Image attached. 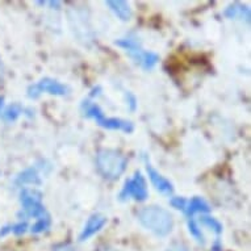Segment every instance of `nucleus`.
<instances>
[{
  "instance_id": "aec40b11",
  "label": "nucleus",
  "mask_w": 251,
  "mask_h": 251,
  "mask_svg": "<svg viewBox=\"0 0 251 251\" xmlns=\"http://www.w3.org/2000/svg\"><path fill=\"white\" fill-rule=\"evenodd\" d=\"M53 251H78L74 246H70V245H62V246L55 247Z\"/></svg>"
},
{
  "instance_id": "6ab92c4d",
  "label": "nucleus",
  "mask_w": 251,
  "mask_h": 251,
  "mask_svg": "<svg viewBox=\"0 0 251 251\" xmlns=\"http://www.w3.org/2000/svg\"><path fill=\"white\" fill-rule=\"evenodd\" d=\"M26 229H28V224L26 223H20V224H17V225L11 226V231L17 235L24 234L25 231H26Z\"/></svg>"
},
{
  "instance_id": "9b49d317",
  "label": "nucleus",
  "mask_w": 251,
  "mask_h": 251,
  "mask_svg": "<svg viewBox=\"0 0 251 251\" xmlns=\"http://www.w3.org/2000/svg\"><path fill=\"white\" fill-rule=\"evenodd\" d=\"M210 208L209 205L206 204V201L204 199L201 198H194L191 199L190 201L187 202V208H185V214H187V217L191 218L194 217L195 213H206V212H209Z\"/></svg>"
},
{
  "instance_id": "dca6fc26",
  "label": "nucleus",
  "mask_w": 251,
  "mask_h": 251,
  "mask_svg": "<svg viewBox=\"0 0 251 251\" xmlns=\"http://www.w3.org/2000/svg\"><path fill=\"white\" fill-rule=\"evenodd\" d=\"M188 230H190V233L192 235H194L195 238H196V241L200 243H205V238H204V234L201 233V230L199 229L198 224L195 223L194 217L188 218Z\"/></svg>"
},
{
  "instance_id": "7ed1b4c3",
  "label": "nucleus",
  "mask_w": 251,
  "mask_h": 251,
  "mask_svg": "<svg viewBox=\"0 0 251 251\" xmlns=\"http://www.w3.org/2000/svg\"><path fill=\"white\" fill-rule=\"evenodd\" d=\"M83 112L87 117L94 119L100 126L111 130H123L125 133H132L134 130V125L130 121L121 119H115V117H105L103 111L100 109L99 105H96L90 101L83 103Z\"/></svg>"
},
{
  "instance_id": "ddd939ff",
  "label": "nucleus",
  "mask_w": 251,
  "mask_h": 251,
  "mask_svg": "<svg viewBox=\"0 0 251 251\" xmlns=\"http://www.w3.org/2000/svg\"><path fill=\"white\" fill-rule=\"evenodd\" d=\"M17 184H41V180H40V176H38L37 171L34 169H28L23 171V173L17 176L16 179Z\"/></svg>"
},
{
  "instance_id": "20e7f679",
  "label": "nucleus",
  "mask_w": 251,
  "mask_h": 251,
  "mask_svg": "<svg viewBox=\"0 0 251 251\" xmlns=\"http://www.w3.org/2000/svg\"><path fill=\"white\" fill-rule=\"evenodd\" d=\"M119 198L123 201L128 200V199H134L136 201H145L149 198L146 180H145V177L142 176V174L140 171H137L134 174V176L125 181Z\"/></svg>"
},
{
  "instance_id": "4468645a",
  "label": "nucleus",
  "mask_w": 251,
  "mask_h": 251,
  "mask_svg": "<svg viewBox=\"0 0 251 251\" xmlns=\"http://www.w3.org/2000/svg\"><path fill=\"white\" fill-rule=\"evenodd\" d=\"M21 113H23V107H21L20 104L13 103L4 111V113H3V120L7 121V123H12Z\"/></svg>"
},
{
  "instance_id": "423d86ee",
  "label": "nucleus",
  "mask_w": 251,
  "mask_h": 251,
  "mask_svg": "<svg viewBox=\"0 0 251 251\" xmlns=\"http://www.w3.org/2000/svg\"><path fill=\"white\" fill-rule=\"evenodd\" d=\"M21 205H23V209H24L25 214L26 216H30V217L42 218L46 217L48 213H46L45 206L41 204V200L40 198H37L36 195L32 194L30 191L24 190L21 192Z\"/></svg>"
},
{
  "instance_id": "4be33fe9",
  "label": "nucleus",
  "mask_w": 251,
  "mask_h": 251,
  "mask_svg": "<svg viewBox=\"0 0 251 251\" xmlns=\"http://www.w3.org/2000/svg\"><path fill=\"white\" fill-rule=\"evenodd\" d=\"M3 103H4V99H3V96H0V111H1V107H3Z\"/></svg>"
},
{
  "instance_id": "f03ea898",
  "label": "nucleus",
  "mask_w": 251,
  "mask_h": 251,
  "mask_svg": "<svg viewBox=\"0 0 251 251\" xmlns=\"http://www.w3.org/2000/svg\"><path fill=\"white\" fill-rule=\"evenodd\" d=\"M96 165L100 174L107 179H117L126 169L128 159L117 150H101L96 156Z\"/></svg>"
},
{
  "instance_id": "f8f14e48",
  "label": "nucleus",
  "mask_w": 251,
  "mask_h": 251,
  "mask_svg": "<svg viewBox=\"0 0 251 251\" xmlns=\"http://www.w3.org/2000/svg\"><path fill=\"white\" fill-rule=\"evenodd\" d=\"M224 15L227 19H241L247 23H250V9L245 7V5L239 4V3H234V4L229 5Z\"/></svg>"
},
{
  "instance_id": "39448f33",
  "label": "nucleus",
  "mask_w": 251,
  "mask_h": 251,
  "mask_svg": "<svg viewBox=\"0 0 251 251\" xmlns=\"http://www.w3.org/2000/svg\"><path fill=\"white\" fill-rule=\"evenodd\" d=\"M42 92H48L50 95L63 96L66 95L67 88L55 79L44 78L37 84H33L28 88V96L30 99H37Z\"/></svg>"
},
{
  "instance_id": "412c9836",
  "label": "nucleus",
  "mask_w": 251,
  "mask_h": 251,
  "mask_svg": "<svg viewBox=\"0 0 251 251\" xmlns=\"http://www.w3.org/2000/svg\"><path fill=\"white\" fill-rule=\"evenodd\" d=\"M167 251H188V249L184 246V245H180V243H177V245H174L171 246Z\"/></svg>"
},
{
  "instance_id": "f257e3e1",
  "label": "nucleus",
  "mask_w": 251,
  "mask_h": 251,
  "mask_svg": "<svg viewBox=\"0 0 251 251\" xmlns=\"http://www.w3.org/2000/svg\"><path fill=\"white\" fill-rule=\"evenodd\" d=\"M138 221L141 225L152 231L158 237H166L171 233L174 227V218L169 210L162 206H146L140 210Z\"/></svg>"
},
{
  "instance_id": "6e6552de",
  "label": "nucleus",
  "mask_w": 251,
  "mask_h": 251,
  "mask_svg": "<svg viewBox=\"0 0 251 251\" xmlns=\"http://www.w3.org/2000/svg\"><path fill=\"white\" fill-rule=\"evenodd\" d=\"M105 224H107V217H104L101 214H92L83 227L82 233L79 235V241L84 242L88 238H91L92 235H95L98 231L101 230Z\"/></svg>"
},
{
  "instance_id": "9d476101",
  "label": "nucleus",
  "mask_w": 251,
  "mask_h": 251,
  "mask_svg": "<svg viewBox=\"0 0 251 251\" xmlns=\"http://www.w3.org/2000/svg\"><path fill=\"white\" fill-rule=\"evenodd\" d=\"M105 4L109 7V9L115 13L116 16L119 17L120 20H130V17H132V8H130L129 3L124 1V0H107Z\"/></svg>"
},
{
  "instance_id": "1a4fd4ad",
  "label": "nucleus",
  "mask_w": 251,
  "mask_h": 251,
  "mask_svg": "<svg viewBox=\"0 0 251 251\" xmlns=\"http://www.w3.org/2000/svg\"><path fill=\"white\" fill-rule=\"evenodd\" d=\"M128 53L137 63H140L141 66L144 67L145 70H150V69H152V67L156 65V62L159 61V57H158L155 53L145 51V50L141 49V46H137L134 49L129 50Z\"/></svg>"
},
{
  "instance_id": "0eeeda50",
  "label": "nucleus",
  "mask_w": 251,
  "mask_h": 251,
  "mask_svg": "<svg viewBox=\"0 0 251 251\" xmlns=\"http://www.w3.org/2000/svg\"><path fill=\"white\" fill-rule=\"evenodd\" d=\"M146 170H148L149 177H150V180H151V184L155 187L156 191H159V192L163 195H173V183H171L169 179H166L162 174L158 173L148 161H146Z\"/></svg>"
},
{
  "instance_id": "a211bd4d",
  "label": "nucleus",
  "mask_w": 251,
  "mask_h": 251,
  "mask_svg": "<svg viewBox=\"0 0 251 251\" xmlns=\"http://www.w3.org/2000/svg\"><path fill=\"white\" fill-rule=\"evenodd\" d=\"M187 200L184 198H173L171 199V201L170 204L175 208V209H180V210H185L187 208Z\"/></svg>"
},
{
  "instance_id": "2eb2a0df",
  "label": "nucleus",
  "mask_w": 251,
  "mask_h": 251,
  "mask_svg": "<svg viewBox=\"0 0 251 251\" xmlns=\"http://www.w3.org/2000/svg\"><path fill=\"white\" fill-rule=\"evenodd\" d=\"M200 223H201L202 225H205V226L210 227L216 234H221V233H223V225H221V223L217 221L216 218L209 217V216H202V217L200 218Z\"/></svg>"
},
{
  "instance_id": "f3484780",
  "label": "nucleus",
  "mask_w": 251,
  "mask_h": 251,
  "mask_svg": "<svg viewBox=\"0 0 251 251\" xmlns=\"http://www.w3.org/2000/svg\"><path fill=\"white\" fill-rule=\"evenodd\" d=\"M49 226H50V217H49V214H48L46 217L38 218L37 223L34 224L33 226H32V233L38 234V233H42V231H45L46 229H49Z\"/></svg>"
}]
</instances>
